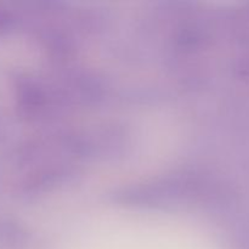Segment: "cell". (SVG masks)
Instances as JSON below:
<instances>
[{
    "mask_svg": "<svg viewBox=\"0 0 249 249\" xmlns=\"http://www.w3.org/2000/svg\"><path fill=\"white\" fill-rule=\"evenodd\" d=\"M7 23H9V16L6 15V12L0 10V32H2V29H5Z\"/></svg>",
    "mask_w": 249,
    "mask_h": 249,
    "instance_id": "1",
    "label": "cell"
}]
</instances>
